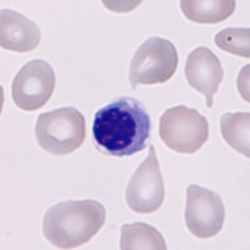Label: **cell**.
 I'll list each match as a JSON object with an SVG mask.
<instances>
[{
    "instance_id": "6da1fadb",
    "label": "cell",
    "mask_w": 250,
    "mask_h": 250,
    "mask_svg": "<svg viewBox=\"0 0 250 250\" xmlns=\"http://www.w3.org/2000/svg\"><path fill=\"white\" fill-rule=\"evenodd\" d=\"M151 120L139 100L114 99L95 113L93 138L97 148L111 156H130L144 150L150 139Z\"/></svg>"
},
{
    "instance_id": "7a4b0ae2",
    "label": "cell",
    "mask_w": 250,
    "mask_h": 250,
    "mask_svg": "<svg viewBox=\"0 0 250 250\" xmlns=\"http://www.w3.org/2000/svg\"><path fill=\"white\" fill-rule=\"evenodd\" d=\"M105 219V208L97 200L62 202L46 210L43 234L58 249H74L94 238Z\"/></svg>"
},
{
    "instance_id": "3957f363",
    "label": "cell",
    "mask_w": 250,
    "mask_h": 250,
    "mask_svg": "<svg viewBox=\"0 0 250 250\" xmlns=\"http://www.w3.org/2000/svg\"><path fill=\"white\" fill-rule=\"evenodd\" d=\"M85 118L73 106L40 114L35 125L39 146L57 156L68 155L79 149L85 140Z\"/></svg>"
},
{
    "instance_id": "277c9868",
    "label": "cell",
    "mask_w": 250,
    "mask_h": 250,
    "mask_svg": "<svg viewBox=\"0 0 250 250\" xmlns=\"http://www.w3.org/2000/svg\"><path fill=\"white\" fill-rule=\"evenodd\" d=\"M159 137L176 153L194 154L209 139V123L195 109L176 105L160 117Z\"/></svg>"
},
{
    "instance_id": "5b68a950",
    "label": "cell",
    "mask_w": 250,
    "mask_h": 250,
    "mask_svg": "<svg viewBox=\"0 0 250 250\" xmlns=\"http://www.w3.org/2000/svg\"><path fill=\"white\" fill-rule=\"evenodd\" d=\"M178 64V50L171 42L159 37L149 38L131 59L129 83L133 89L139 84H164L175 74Z\"/></svg>"
},
{
    "instance_id": "8992f818",
    "label": "cell",
    "mask_w": 250,
    "mask_h": 250,
    "mask_svg": "<svg viewBox=\"0 0 250 250\" xmlns=\"http://www.w3.org/2000/svg\"><path fill=\"white\" fill-rule=\"evenodd\" d=\"M55 82L54 69L48 62L42 59L28 62L13 80V102L21 110L43 108L53 95Z\"/></svg>"
},
{
    "instance_id": "52a82bcc",
    "label": "cell",
    "mask_w": 250,
    "mask_h": 250,
    "mask_svg": "<svg viewBox=\"0 0 250 250\" xmlns=\"http://www.w3.org/2000/svg\"><path fill=\"white\" fill-rule=\"evenodd\" d=\"M224 220L222 196L198 184L188 187L185 223L193 235L199 239L214 238L223 229Z\"/></svg>"
},
{
    "instance_id": "ba28073f",
    "label": "cell",
    "mask_w": 250,
    "mask_h": 250,
    "mask_svg": "<svg viewBox=\"0 0 250 250\" xmlns=\"http://www.w3.org/2000/svg\"><path fill=\"white\" fill-rule=\"evenodd\" d=\"M164 196V182L159 162L155 148L150 145L148 156L129 180L125 199L128 207L135 213L151 214L162 207Z\"/></svg>"
},
{
    "instance_id": "9c48e42d",
    "label": "cell",
    "mask_w": 250,
    "mask_h": 250,
    "mask_svg": "<svg viewBox=\"0 0 250 250\" xmlns=\"http://www.w3.org/2000/svg\"><path fill=\"white\" fill-rule=\"evenodd\" d=\"M184 71L188 84L202 93L207 99V106L211 108L214 95L224 78L220 59L209 48L199 46L188 55Z\"/></svg>"
},
{
    "instance_id": "30bf717a",
    "label": "cell",
    "mask_w": 250,
    "mask_h": 250,
    "mask_svg": "<svg viewBox=\"0 0 250 250\" xmlns=\"http://www.w3.org/2000/svg\"><path fill=\"white\" fill-rule=\"evenodd\" d=\"M39 26L20 13L3 9L0 13V46L17 53H28L39 45Z\"/></svg>"
},
{
    "instance_id": "8fae6325",
    "label": "cell",
    "mask_w": 250,
    "mask_h": 250,
    "mask_svg": "<svg viewBox=\"0 0 250 250\" xmlns=\"http://www.w3.org/2000/svg\"><path fill=\"white\" fill-rule=\"evenodd\" d=\"M185 18L198 24L222 23L235 12L234 0H183L180 1Z\"/></svg>"
},
{
    "instance_id": "7c38bea8",
    "label": "cell",
    "mask_w": 250,
    "mask_h": 250,
    "mask_svg": "<svg viewBox=\"0 0 250 250\" xmlns=\"http://www.w3.org/2000/svg\"><path fill=\"white\" fill-rule=\"evenodd\" d=\"M167 243L155 228L145 223L124 224L120 235L122 250H165Z\"/></svg>"
},
{
    "instance_id": "4fadbf2b",
    "label": "cell",
    "mask_w": 250,
    "mask_h": 250,
    "mask_svg": "<svg viewBox=\"0 0 250 250\" xmlns=\"http://www.w3.org/2000/svg\"><path fill=\"white\" fill-rule=\"evenodd\" d=\"M220 130L228 145L245 158L250 156V114L225 113L220 118Z\"/></svg>"
},
{
    "instance_id": "5bb4252c",
    "label": "cell",
    "mask_w": 250,
    "mask_h": 250,
    "mask_svg": "<svg viewBox=\"0 0 250 250\" xmlns=\"http://www.w3.org/2000/svg\"><path fill=\"white\" fill-rule=\"evenodd\" d=\"M214 42L220 50L245 59L250 58L249 28H227L219 31L214 38Z\"/></svg>"
}]
</instances>
